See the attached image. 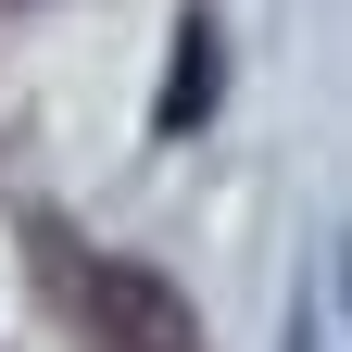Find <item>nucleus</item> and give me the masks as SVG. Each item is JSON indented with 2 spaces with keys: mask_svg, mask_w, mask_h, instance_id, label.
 <instances>
[{
  "mask_svg": "<svg viewBox=\"0 0 352 352\" xmlns=\"http://www.w3.org/2000/svg\"><path fill=\"white\" fill-rule=\"evenodd\" d=\"M76 289H88V327H101L113 352H201L189 302H176L151 264H126V252H88V264H76Z\"/></svg>",
  "mask_w": 352,
  "mask_h": 352,
  "instance_id": "1",
  "label": "nucleus"
},
{
  "mask_svg": "<svg viewBox=\"0 0 352 352\" xmlns=\"http://www.w3.org/2000/svg\"><path fill=\"white\" fill-rule=\"evenodd\" d=\"M214 101H227V38H214L201 13L189 25H176V63H164V139H189V126H214Z\"/></svg>",
  "mask_w": 352,
  "mask_h": 352,
  "instance_id": "2",
  "label": "nucleus"
}]
</instances>
